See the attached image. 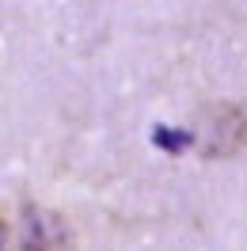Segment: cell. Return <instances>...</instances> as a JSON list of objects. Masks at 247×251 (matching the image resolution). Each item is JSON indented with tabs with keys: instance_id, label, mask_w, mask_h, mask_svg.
Returning <instances> with one entry per match:
<instances>
[{
	"instance_id": "6da1fadb",
	"label": "cell",
	"mask_w": 247,
	"mask_h": 251,
	"mask_svg": "<svg viewBox=\"0 0 247 251\" xmlns=\"http://www.w3.org/2000/svg\"><path fill=\"white\" fill-rule=\"evenodd\" d=\"M194 137V152L209 160H224L247 149V110L236 103H209L186 126Z\"/></svg>"
},
{
	"instance_id": "7a4b0ae2",
	"label": "cell",
	"mask_w": 247,
	"mask_h": 251,
	"mask_svg": "<svg viewBox=\"0 0 247 251\" xmlns=\"http://www.w3.org/2000/svg\"><path fill=\"white\" fill-rule=\"evenodd\" d=\"M19 251H73V228L57 209L23 205L19 213Z\"/></svg>"
},
{
	"instance_id": "3957f363",
	"label": "cell",
	"mask_w": 247,
	"mask_h": 251,
	"mask_svg": "<svg viewBox=\"0 0 247 251\" xmlns=\"http://www.w3.org/2000/svg\"><path fill=\"white\" fill-rule=\"evenodd\" d=\"M152 141L164 149V152H186V149H194V137H190V129H171V126H156L152 129Z\"/></svg>"
},
{
	"instance_id": "277c9868",
	"label": "cell",
	"mask_w": 247,
	"mask_h": 251,
	"mask_svg": "<svg viewBox=\"0 0 247 251\" xmlns=\"http://www.w3.org/2000/svg\"><path fill=\"white\" fill-rule=\"evenodd\" d=\"M0 251H16L12 248V225H8L4 213H0Z\"/></svg>"
}]
</instances>
